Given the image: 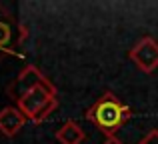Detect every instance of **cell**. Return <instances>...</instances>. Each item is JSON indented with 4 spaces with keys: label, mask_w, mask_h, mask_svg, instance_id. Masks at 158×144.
I'll return each mask as SVG.
<instances>
[{
    "label": "cell",
    "mask_w": 158,
    "mask_h": 144,
    "mask_svg": "<svg viewBox=\"0 0 158 144\" xmlns=\"http://www.w3.org/2000/svg\"><path fill=\"white\" fill-rule=\"evenodd\" d=\"M130 106L124 104L116 94L106 92L86 110V118L92 122L96 128H100L102 132L108 136H116L120 128L128 122L130 118Z\"/></svg>",
    "instance_id": "cell-1"
},
{
    "label": "cell",
    "mask_w": 158,
    "mask_h": 144,
    "mask_svg": "<svg viewBox=\"0 0 158 144\" xmlns=\"http://www.w3.org/2000/svg\"><path fill=\"white\" fill-rule=\"evenodd\" d=\"M128 56L140 72L144 74L154 72L158 68V42L152 36H144L130 48Z\"/></svg>",
    "instance_id": "cell-2"
},
{
    "label": "cell",
    "mask_w": 158,
    "mask_h": 144,
    "mask_svg": "<svg viewBox=\"0 0 158 144\" xmlns=\"http://www.w3.org/2000/svg\"><path fill=\"white\" fill-rule=\"evenodd\" d=\"M50 98H56V86L54 84H38L32 90H28L26 94H22V96L16 100V106H18V110L30 120Z\"/></svg>",
    "instance_id": "cell-3"
},
{
    "label": "cell",
    "mask_w": 158,
    "mask_h": 144,
    "mask_svg": "<svg viewBox=\"0 0 158 144\" xmlns=\"http://www.w3.org/2000/svg\"><path fill=\"white\" fill-rule=\"evenodd\" d=\"M38 84H52V82L44 76L42 70H40L38 66L28 64V66H24L22 70H20V74L16 76V80L8 86V92H10L12 98L18 100L22 94H26L28 90H32L34 86H38Z\"/></svg>",
    "instance_id": "cell-4"
},
{
    "label": "cell",
    "mask_w": 158,
    "mask_h": 144,
    "mask_svg": "<svg viewBox=\"0 0 158 144\" xmlns=\"http://www.w3.org/2000/svg\"><path fill=\"white\" fill-rule=\"evenodd\" d=\"M28 118L18 110V106H6L0 110V132L4 136L12 138L24 128Z\"/></svg>",
    "instance_id": "cell-5"
},
{
    "label": "cell",
    "mask_w": 158,
    "mask_h": 144,
    "mask_svg": "<svg viewBox=\"0 0 158 144\" xmlns=\"http://www.w3.org/2000/svg\"><path fill=\"white\" fill-rule=\"evenodd\" d=\"M56 140L60 144H82L86 138V132L76 120H66L60 128L56 130Z\"/></svg>",
    "instance_id": "cell-6"
},
{
    "label": "cell",
    "mask_w": 158,
    "mask_h": 144,
    "mask_svg": "<svg viewBox=\"0 0 158 144\" xmlns=\"http://www.w3.org/2000/svg\"><path fill=\"white\" fill-rule=\"evenodd\" d=\"M56 106H58V100H56V98H50V100H48L46 104H44L42 108L30 118V122H32V124H42L44 120H48V116H50L54 110H56Z\"/></svg>",
    "instance_id": "cell-7"
},
{
    "label": "cell",
    "mask_w": 158,
    "mask_h": 144,
    "mask_svg": "<svg viewBox=\"0 0 158 144\" xmlns=\"http://www.w3.org/2000/svg\"><path fill=\"white\" fill-rule=\"evenodd\" d=\"M10 36H12L10 26H8L6 22H2V20H0V46H6V44L10 42Z\"/></svg>",
    "instance_id": "cell-8"
},
{
    "label": "cell",
    "mask_w": 158,
    "mask_h": 144,
    "mask_svg": "<svg viewBox=\"0 0 158 144\" xmlns=\"http://www.w3.org/2000/svg\"><path fill=\"white\" fill-rule=\"evenodd\" d=\"M138 144H158V128H152Z\"/></svg>",
    "instance_id": "cell-9"
},
{
    "label": "cell",
    "mask_w": 158,
    "mask_h": 144,
    "mask_svg": "<svg viewBox=\"0 0 158 144\" xmlns=\"http://www.w3.org/2000/svg\"><path fill=\"white\" fill-rule=\"evenodd\" d=\"M102 144H124V142L120 140V138H116V136H108V138H106V140L102 142Z\"/></svg>",
    "instance_id": "cell-10"
}]
</instances>
